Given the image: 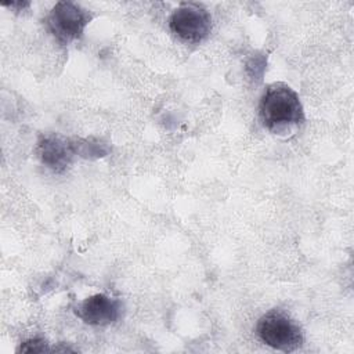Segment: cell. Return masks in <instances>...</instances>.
Listing matches in <instances>:
<instances>
[{
    "label": "cell",
    "instance_id": "3",
    "mask_svg": "<svg viewBox=\"0 0 354 354\" xmlns=\"http://www.w3.org/2000/svg\"><path fill=\"white\" fill-rule=\"evenodd\" d=\"M91 19L90 12L72 1H58L46 18L51 35L61 43L69 44L83 35Z\"/></svg>",
    "mask_w": 354,
    "mask_h": 354
},
{
    "label": "cell",
    "instance_id": "5",
    "mask_svg": "<svg viewBox=\"0 0 354 354\" xmlns=\"http://www.w3.org/2000/svg\"><path fill=\"white\" fill-rule=\"evenodd\" d=\"M122 303L118 299L108 297L106 295L97 293L80 301L75 313L88 325H108L119 319L122 314Z\"/></svg>",
    "mask_w": 354,
    "mask_h": 354
},
{
    "label": "cell",
    "instance_id": "1",
    "mask_svg": "<svg viewBox=\"0 0 354 354\" xmlns=\"http://www.w3.org/2000/svg\"><path fill=\"white\" fill-rule=\"evenodd\" d=\"M260 119L272 133H283L304 120V112L299 95L283 83L270 84L260 98Z\"/></svg>",
    "mask_w": 354,
    "mask_h": 354
},
{
    "label": "cell",
    "instance_id": "6",
    "mask_svg": "<svg viewBox=\"0 0 354 354\" xmlns=\"http://www.w3.org/2000/svg\"><path fill=\"white\" fill-rule=\"evenodd\" d=\"M36 151L41 163L57 173L64 171L73 156L72 145L55 134L43 136L37 142Z\"/></svg>",
    "mask_w": 354,
    "mask_h": 354
},
{
    "label": "cell",
    "instance_id": "2",
    "mask_svg": "<svg viewBox=\"0 0 354 354\" xmlns=\"http://www.w3.org/2000/svg\"><path fill=\"white\" fill-rule=\"evenodd\" d=\"M256 333L267 346L290 353L303 344V333L299 325L282 310L274 308L260 317Z\"/></svg>",
    "mask_w": 354,
    "mask_h": 354
},
{
    "label": "cell",
    "instance_id": "7",
    "mask_svg": "<svg viewBox=\"0 0 354 354\" xmlns=\"http://www.w3.org/2000/svg\"><path fill=\"white\" fill-rule=\"evenodd\" d=\"M18 351L19 353H44V351H51V348H48L46 340L36 337V339H29L21 343Z\"/></svg>",
    "mask_w": 354,
    "mask_h": 354
},
{
    "label": "cell",
    "instance_id": "4",
    "mask_svg": "<svg viewBox=\"0 0 354 354\" xmlns=\"http://www.w3.org/2000/svg\"><path fill=\"white\" fill-rule=\"evenodd\" d=\"M170 30L187 43H201L212 30V17L195 3H184L169 18Z\"/></svg>",
    "mask_w": 354,
    "mask_h": 354
}]
</instances>
